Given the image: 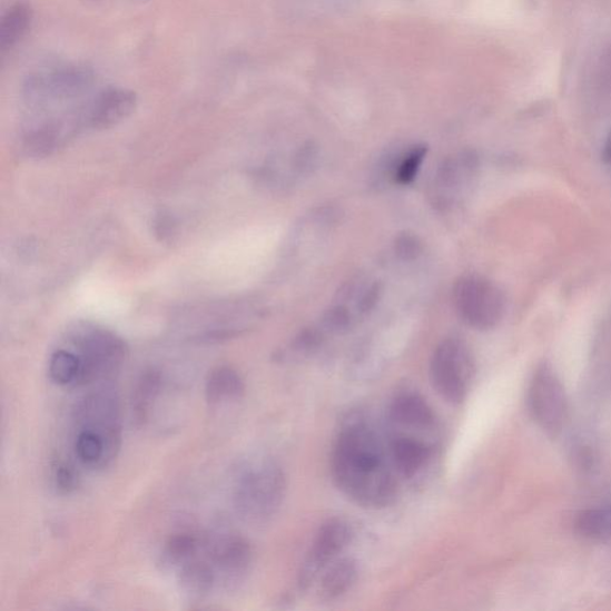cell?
Masks as SVG:
<instances>
[{
  "label": "cell",
  "mask_w": 611,
  "mask_h": 611,
  "mask_svg": "<svg viewBox=\"0 0 611 611\" xmlns=\"http://www.w3.org/2000/svg\"><path fill=\"white\" fill-rule=\"evenodd\" d=\"M332 472L339 491L355 504L366 509L390 506L398 493L388 443L361 412L346 416L337 433Z\"/></svg>",
  "instance_id": "1"
},
{
  "label": "cell",
  "mask_w": 611,
  "mask_h": 611,
  "mask_svg": "<svg viewBox=\"0 0 611 611\" xmlns=\"http://www.w3.org/2000/svg\"><path fill=\"white\" fill-rule=\"evenodd\" d=\"M286 493V473L275 459L255 456L246 460L234 490L237 515L247 524H267L283 507Z\"/></svg>",
  "instance_id": "2"
},
{
  "label": "cell",
  "mask_w": 611,
  "mask_h": 611,
  "mask_svg": "<svg viewBox=\"0 0 611 611\" xmlns=\"http://www.w3.org/2000/svg\"><path fill=\"white\" fill-rule=\"evenodd\" d=\"M80 361L77 387L107 382L118 374L128 356L127 344L109 329L79 324L70 335Z\"/></svg>",
  "instance_id": "3"
},
{
  "label": "cell",
  "mask_w": 611,
  "mask_h": 611,
  "mask_svg": "<svg viewBox=\"0 0 611 611\" xmlns=\"http://www.w3.org/2000/svg\"><path fill=\"white\" fill-rule=\"evenodd\" d=\"M474 376V356L464 339L450 337L436 346L431 361V380L443 401L454 406L464 403Z\"/></svg>",
  "instance_id": "4"
},
{
  "label": "cell",
  "mask_w": 611,
  "mask_h": 611,
  "mask_svg": "<svg viewBox=\"0 0 611 611\" xmlns=\"http://www.w3.org/2000/svg\"><path fill=\"white\" fill-rule=\"evenodd\" d=\"M453 304L460 319L479 332L497 326L506 311L501 288L479 275H466L456 280Z\"/></svg>",
  "instance_id": "5"
},
{
  "label": "cell",
  "mask_w": 611,
  "mask_h": 611,
  "mask_svg": "<svg viewBox=\"0 0 611 611\" xmlns=\"http://www.w3.org/2000/svg\"><path fill=\"white\" fill-rule=\"evenodd\" d=\"M528 408L536 424L548 435L555 437L569 418V401L559 376L549 365L534 373L526 394Z\"/></svg>",
  "instance_id": "6"
},
{
  "label": "cell",
  "mask_w": 611,
  "mask_h": 611,
  "mask_svg": "<svg viewBox=\"0 0 611 611\" xmlns=\"http://www.w3.org/2000/svg\"><path fill=\"white\" fill-rule=\"evenodd\" d=\"M93 81L95 73L87 66H65L28 77L23 86V97L30 107H47L86 93Z\"/></svg>",
  "instance_id": "7"
},
{
  "label": "cell",
  "mask_w": 611,
  "mask_h": 611,
  "mask_svg": "<svg viewBox=\"0 0 611 611\" xmlns=\"http://www.w3.org/2000/svg\"><path fill=\"white\" fill-rule=\"evenodd\" d=\"M120 416L119 395L108 386L90 392L77 403L75 410L78 428H90L105 440L108 465L118 456L121 449Z\"/></svg>",
  "instance_id": "8"
},
{
  "label": "cell",
  "mask_w": 611,
  "mask_h": 611,
  "mask_svg": "<svg viewBox=\"0 0 611 611\" xmlns=\"http://www.w3.org/2000/svg\"><path fill=\"white\" fill-rule=\"evenodd\" d=\"M205 554L217 574L218 587L227 591L239 589L252 572V544L237 533L206 535Z\"/></svg>",
  "instance_id": "9"
},
{
  "label": "cell",
  "mask_w": 611,
  "mask_h": 611,
  "mask_svg": "<svg viewBox=\"0 0 611 611\" xmlns=\"http://www.w3.org/2000/svg\"><path fill=\"white\" fill-rule=\"evenodd\" d=\"M353 536V528L345 520L332 519L325 522L303 561L297 574V589L305 592L315 585L325 570L349 546Z\"/></svg>",
  "instance_id": "10"
},
{
  "label": "cell",
  "mask_w": 611,
  "mask_h": 611,
  "mask_svg": "<svg viewBox=\"0 0 611 611\" xmlns=\"http://www.w3.org/2000/svg\"><path fill=\"white\" fill-rule=\"evenodd\" d=\"M477 167V156L472 151L456 154L443 160L434 179L435 205L441 208L454 206L471 185Z\"/></svg>",
  "instance_id": "11"
},
{
  "label": "cell",
  "mask_w": 611,
  "mask_h": 611,
  "mask_svg": "<svg viewBox=\"0 0 611 611\" xmlns=\"http://www.w3.org/2000/svg\"><path fill=\"white\" fill-rule=\"evenodd\" d=\"M138 106L135 91L110 88L98 93L91 102L81 108L86 128L108 129L128 119Z\"/></svg>",
  "instance_id": "12"
},
{
  "label": "cell",
  "mask_w": 611,
  "mask_h": 611,
  "mask_svg": "<svg viewBox=\"0 0 611 611\" xmlns=\"http://www.w3.org/2000/svg\"><path fill=\"white\" fill-rule=\"evenodd\" d=\"M388 421L402 431L432 432L437 426L435 412L414 390L395 393L387 411Z\"/></svg>",
  "instance_id": "13"
},
{
  "label": "cell",
  "mask_w": 611,
  "mask_h": 611,
  "mask_svg": "<svg viewBox=\"0 0 611 611\" xmlns=\"http://www.w3.org/2000/svg\"><path fill=\"white\" fill-rule=\"evenodd\" d=\"M388 452L395 472L404 479H414L431 462L433 445L414 435L394 434L388 441Z\"/></svg>",
  "instance_id": "14"
},
{
  "label": "cell",
  "mask_w": 611,
  "mask_h": 611,
  "mask_svg": "<svg viewBox=\"0 0 611 611\" xmlns=\"http://www.w3.org/2000/svg\"><path fill=\"white\" fill-rule=\"evenodd\" d=\"M178 584L181 592L194 601L207 598L218 587L217 574L205 554V543L200 554L178 568Z\"/></svg>",
  "instance_id": "15"
},
{
  "label": "cell",
  "mask_w": 611,
  "mask_h": 611,
  "mask_svg": "<svg viewBox=\"0 0 611 611\" xmlns=\"http://www.w3.org/2000/svg\"><path fill=\"white\" fill-rule=\"evenodd\" d=\"M358 575L356 560L349 556L338 558L319 578V599L324 602L339 600L354 588Z\"/></svg>",
  "instance_id": "16"
},
{
  "label": "cell",
  "mask_w": 611,
  "mask_h": 611,
  "mask_svg": "<svg viewBox=\"0 0 611 611\" xmlns=\"http://www.w3.org/2000/svg\"><path fill=\"white\" fill-rule=\"evenodd\" d=\"M242 375L233 367L221 366L209 372L206 380V400L210 405L239 402L245 395Z\"/></svg>",
  "instance_id": "17"
},
{
  "label": "cell",
  "mask_w": 611,
  "mask_h": 611,
  "mask_svg": "<svg viewBox=\"0 0 611 611\" xmlns=\"http://www.w3.org/2000/svg\"><path fill=\"white\" fill-rule=\"evenodd\" d=\"M35 19V10L24 0L12 4L3 14L0 22V49L9 51L27 35Z\"/></svg>",
  "instance_id": "18"
},
{
  "label": "cell",
  "mask_w": 611,
  "mask_h": 611,
  "mask_svg": "<svg viewBox=\"0 0 611 611\" xmlns=\"http://www.w3.org/2000/svg\"><path fill=\"white\" fill-rule=\"evenodd\" d=\"M162 377L160 372L148 369L141 374L131 396V411L138 425H145L160 394Z\"/></svg>",
  "instance_id": "19"
},
{
  "label": "cell",
  "mask_w": 611,
  "mask_h": 611,
  "mask_svg": "<svg viewBox=\"0 0 611 611\" xmlns=\"http://www.w3.org/2000/svg\"><path fill=\"white\" fill-rule=\"evenodd\" d=\"M575 531L591 541L611 540V505H599L581 511L575 519Z\"/></svg>",
  "instance_id": "20"
},
{
  "label": "cell",
  "mask_w": 611,
  "mask_h": 611,
  "mask_svg": "<svg viewBox=\"0 0 611 611\" xmlns=\"http://www.w3.org/2000/svg\"><path fill=\"white\" fill-rule=\"evenodd\" d=\"M205 535L184 532L173 535L164 549V560L170 566L179 568L201 553Z\"/></svg>",
  "instance_id": "21"
},
{
  "label": "cell",
  "mask_w": 611,
  "mask_h": 611,
  "mask_svg": "<svg viewBox=\"0 0 611 611\" xmlns=\"http://www.w3.org/2000/svg\"><path fill=\"white\" fill-rule=\"evenodd\" d=\"M75 452L80 464L89 469L108 466L106 442L90 428H78Z\"/></svg>",
  "instance_id": "22"
},
{
  "label": "cell",
  "mask_w": 611,
  "mask_h": 611,
  "mask_svg": "<svg viewBox=\"0 0 611 611\" xmlns=\"http://www.w3.org/2000/svg\"><path fill=\"white\" fill-rule=\"evenodd\" d=\"M49 377L58 386L77 387L80 375V361L78 355L68 349H59L53 353L48 365Z\"/></svg>",
  "instance_id": "23"
},
{
  "label": "cell",
  "mask_w": 611,
  "mask_h": 611,
  "mask_svg": "<svg viewBox=\"0 0 611 611\" xmlns=\"http://www.w3.org/2000/svg\"><path fill=\"white\" fill-rule=\"evenodd\" d=\"M427 154L425 145L412 146L404 154L396 155L393 161L392 179L396 185L407 186L414 181Z\"/></svg>",
  "instance_id": "24"
},
{
  "label": "cell",
  "mask_w": 611,
  "mask_h": 611,
  "mask_svg": "<svg viewBox=\"0 0 611 611\" xmlns=\"http://www.w3.org/2000/svg\"><path fill=\"white\" fill-rule=\"evenodd\" d=\"M354 323L352 313L343 305L328 308L322 318L323 332L343 335L349 332Z\"/></svg>",
  "instance_id": "25"
},
{
  "label": "cell",
  "mask_w": 611,
  "mask_h": 611,
  "mask_svg": "<svg viewBox=\"0 0 611 611\" xmlns=\"http://www.w3.org/2000/svg\"><path fill=\"white\" fill-rule=\"evenodd\" d=\"M423 253V243L418 236L411 233H403L395 238L394 254L403 262H414Z\"/></svg>",
  "instance_id": "26"
},
{
  "label": "cell",
  "mask_w": 611,
  "mask_h": 611,
  "mask_svg": "<svg viewBox=\"0 0 611 611\" xmlns=\"http://www.w3.org/2000/svg\"><path fill=\"white\" fill-rule=\"evenodd\" d=\"M53 481L60 493L70 494L77 490L79 476L70 462L58 460L53 465Z\"/></svg>",
  "instance_id": "27"
},
{
  "label": "cell",
  "mask_w": 611,
  "mask_h": 611,
  "mask_svg": "<svg viewBox=\"0 0 611 611\" xmlns=\"http://www.w3.org/2000/svg\"><path fill=\"white\" fill-rule=\"evenodd\" d=\"M324 343V332L318 328L304 329L297 335L292 344V351L296 355L308 356L315 354L322 348Z\"/></svg>",
  "instance_id": "28"
},
{
  "label": "cell",
  "mask_w": 611,
  "mask_h": 611,
  "mask_svg": "<svg viewBox=\"0 0 611 611\" xmlns=\"http://www.w3.org/2000/svg\"><path fill=\"white\" fill-rule=\"evenodd\" d=\"M384 287L380 283H374L367 289L363 290L357 304V311L362 317L369 315L382 299Z\"/></svg>",
  "instance_id": "29"
},
{
  "label": "cell",
  "mask_w": 611,
  "mask_h": 611,
  "mask_svg": "<svg viewBox=\"0 0 611 611\" xmlns=\"http://www.w3.org/2000/svg\"><path fill=\"white\" fill-rule=\"evenodd\" d=\"M155 233L161 242L170 240L176 233V226L174 220L168 214L161 213L155 220Z\"/></svg>",
  "instance_id": "30"
},
{
  "label": "cell",
  "mask_w": 611,
  "mask_h": 611,
  "mask_svg": "<svg viewBox=\"0 0 611 611\" xmlns=\"http://www.w3.org/2000/svg\"><path fill=\"white\" fill-rule=\"evenodd\" d=\"M604 160L610 165L611 167V135L609 136L605 145H604V151H603Z\"/></svg>",
  "instance_id": "31"
}]
</instances>
